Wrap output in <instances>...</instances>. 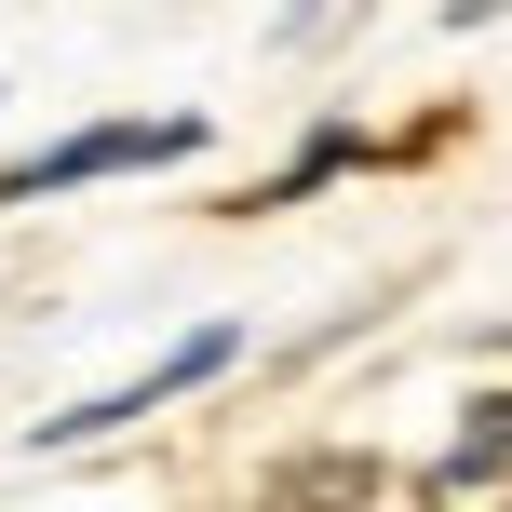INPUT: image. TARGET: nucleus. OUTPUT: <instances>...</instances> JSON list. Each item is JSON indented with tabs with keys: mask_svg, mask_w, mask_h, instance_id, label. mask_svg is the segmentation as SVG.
<instances>
[{
	"mask_svg": "<svg viewBox=\"0 0 512 512\" xmlns=\"http://www.w3.org/2000/svg\"><path fill=\"white\" fill-rule=\"evenodd\" d=\"M230 364H243V324H189L176 351H162V364H135L122 391H95V405H54V418H41V445H54V459H68V445H108V432H135V418H162L176 391L230 378Z\"/></svg>",
	"mask_w": 512,
	"mask_h": 512,
	"instance_id": "1",
	"label": "nucleus"
},
{
	"mask_svg": "<svg viewBox=\"0 0 512 512\" xmlns=\"http://www.w3.org/2000/svg\"><path fill=\"white\" fill-rule=\"evenodd\" d=\"M203 149V122H81L54 135V149L0 162V203H54V189H95V176H149V162H189Z\"/></svg>",
	"mask_w": 512,
	"mask_h": 512,
	"instance_id": "2",
	"label": "nucleus"
},
{
	"mask_svg": "<svg viewBox=\"0 0 512 512\" xmlns=\"http://www.w3.org/2000/svg\"><path fill=\"white\" fill-rule=\"evenodd\" d=\"M351 162H364V135H310V149L283 162L270 189H243V203H310V189H324V176H351Z\"/></svg>",
	"mask_w": 512,
	"mask_h": 512,
	"instance_id": "3",
	"label": "nucleus"
},
{
	"mask_svg": "<svg viewBox=\"0 0 512 512\" xmlns=\"http://www.w3.org/2000/svg\"><path fill=\"white\" fill-rule=\"evenodd\" d=\"M364 0H297V14H283V41H324V27H351Z\"/></svg>",
	"mask_w": 512,
	"mask_h": 512,
	"instance_id": "4",
	"label": "nucleus"
},
{
	"mask_svg": "<svg viewBox=\"0 0 512 512\" xmlns=\"http://www.w3.org/2000/svg\"><path fill=\"white\" fill-rule=\"evenodd\" d=\"M486 14H512V0H445V27H486Z\"/></svg>",
	"mask_w": 512,
	"mask_h": 512,
	"instance_id": "5",
	"label": "nucleus"
}]
</instances>
